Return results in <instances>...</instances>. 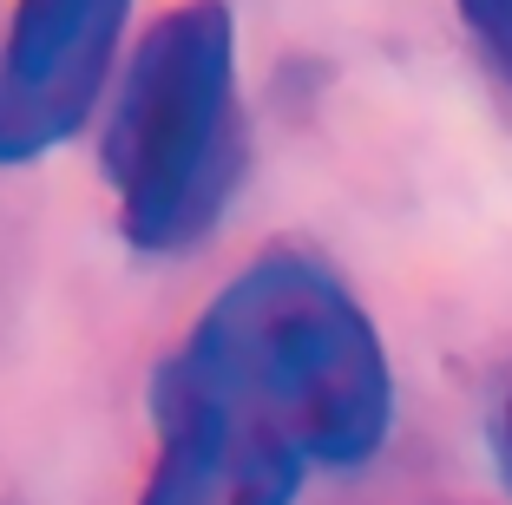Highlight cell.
<instances>
[{"label":"cell","mask_w":512,"mask_h":505,"mask_svg":"<svg viewBox=\"0 0 512 505\" xmlns=\"http://www.w3.org/2000/svg\"><path fill=\"white\" fill-rule=\"evenodd\" d=\"M138 505H296L316 466H362L394 420V374L362 302L302 250L243 263L151 374Z\"/></svg>","instance_id":"obj_1"},{"label":"cell","mask_w":512,"mask_h":505,"mask_svg":"<svg viewBox=\"0 0 512 505\" xmlns=\"http://www.w3.org/2000/svg\"><path fill=\"white\" fill-rule=\"evenodd\" d=\"M106 178L132 250H191L243 178L237 27L224 0H178L138 33L106 119Z\"/></svg>","instance_id":"obj_2"},{"label":"cell","mask_w":512,"mask_h":505,"mask_svg":"<svg viewBox=\"0 0 512 505\" xmlns=\"http://www.w3.org/2000/svg\"><path fill=\"white\" fill-rule=\"evenodd\" d=\"M132 0H14L0 46V164L73 138L99 105Z\"/></svg>","instance_id":"obj_3"},{"label":"cell","mask_w":512,"mask_h":505,"mask_svg":"<svg viewBox=\"0 0 512 505\" xmlns=\"http://www.w3.org/2000/svg\"><path fill=\"white\" fill-rule=\"evenodd\" d=\"M460 27L480 40V53L512 79V0H453Z\"/></svg>","instance_id":"obj_4"},{"label":"cell","mask_w":512,"mask_h":505,"mask_svg":"<svg viewBox=\"0 0 512 505\" xmlns=\"http://www.w3.org/2000/svg\"><path fill=\"white\" fill-rule=\"evenodd\" d=\"M506 466H512V394H506Z\"/></svg>","instance_id":"obj_5"}]
</instances>
